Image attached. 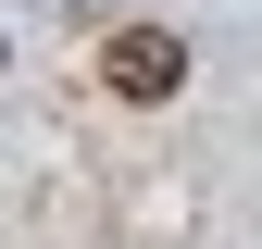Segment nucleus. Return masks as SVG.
<instances>
[{"instance_id":"nucleus-1","label":"nucleus","mask_w":262,"mask_h":249,"mask_svg":"<svg viewBox=\"0 0 262 249\" xmlns=\"http://www.w3.org/2000/svg\"><path fill=\"white\" fill-rule=\"evenodd\" d=\"M100 87H113V100H175V87H187V38H175V25H113V38H100Z\"/></svg>"}]
</instances>
